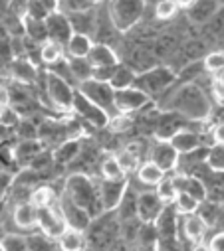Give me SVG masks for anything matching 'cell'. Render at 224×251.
Returning a JSON list of instances; mask_svg holds the SVG:
<instances>
[{"mask_svg":"<svg viewBox=\"0 0 224 251\" xmlns=\"http://www.w3.org/2000/svg\"><path fill=\"white\" fill-rule=\"evenodd\" d=\"M129 182L127 180H117V182H111V180H101V184L97 186V192H99V202L103 212H111V210H117L125 190H127Z\"/></svg>","mask_w":224,"mask_h":251,"instance_id":"obj_11","label":"cell"},{"mask_svg":"<svg viewBox=\"0 0 224 251\" xmlns=\"http://www.w3.org/2000/svg\"><path fill=\"white\" fill-rule=\"evenodd\" d=\"M169 143H171V147H173L179 154H189V152H193V151L204 147L202 137H200L196 131H193V129H185V127L179 129V131L169 139Z\"/></svg>","mask_w":224,"mask_h":251,"instance_id":"obj_18","label":"cell"},{"mask_svg":"<svg viewBox=\"0 0 224 251\" xmlns=\"http://www.w3.org/2000/svg\"><path fill=\"white\" fill-rule=\"evenodd\" d=\"M91 46H93L91 36L74 32V34L70 36L68 44L64 46V50L68 51V57H87V53H89Z\"/></svg>","mask_w":224,"mask_h":251,"instance_id":"obj_24","label":"cell"},{"mask_svg":"<svg viewBox=\"0 0 224 251\" xmlns=\"http://www.w3.org/2000/svg\"><path fill=\"white\" fill-rule=\"evenodd\" d=\"M70 24H72V30L78 32V34H87L91 36L95 32V22H97V16L93 12V8L89 10H82V12H72V14H66Z\"/></svg>","mask_w":224,"mask_h":251,"instance_id":"obj_21","label":"cell"},{"mask_svg":"<svg viewBox=\"0 0 224 251\" xmlns=\"http://www.w3.org/2000/svg\"><path fill=\"white\" fill-rule=\"evenodd\" d=\"M18 123H20L18 111L12 109L10 105L4 107V109H2V115H0V125H2V127H6V129H12V127H16Z\"/></svg>","mask_w":224,"mask_h":251,"instance_id":"obj_47","label":"cell"},{"mask_svg":"<svg viewBox=\"0 0 224 251\" xmlns=\"http://www.w3.org/2000/svg\"><path fill=\"white\" fill-rule=\"evenodd\" d=\"M10 75L18 83H32L38 77L36 66L32 64V59L28 57H14L10 61Z\"/></svg>","mask_w":224,"mask_h":251,"instance_id":"obj_20","label":"cell"},{"mask_svg":"<svg viewBox=\"0 0 224 251\" xmlns=\"http://www.w3.org/2000/svg\"><path fill=\"white\" fill-rule=\"evenodd\" d=\"M36 210H42V208H48L52 202H56V196H54V190L48 186H38L36 190L30 192V200H28Z\"/></svg>","mask_w":224,"mask_h":251,"instance_id":"obj_35","label":"cell"},{"mask_svg":"<svg viewBox=\"0 0 224 251\" xmlns=\"http://www.w3.org/2000/svg\"><path fill=\"white\" fill-rule=\"evenodd\" d=\"M169 109L191 121H206L212 105L208 95L196 83H183L169 101Z\"/></svg>","mask_w":224,"mask_h":251,"instance_id":"obj_1","label":"cell"},{"mask_svg":"<svg viewBox=\"0 0 224 251\" xmlns=\"http://www.w3.org/2000/svg\"><path fill=\"white\" fill-rule=\"evenodd\" d=\"M147 0H109V22L117 32L131 30L143 16Z\"/></svg>","mask_w":224,"mask_h":251,"instance_id":"obj_3","label":"cell"},{"mask_svg":"<svg viewBox=\"0 0 224 251\" xmlns=\"http://www.w3.org/2000/svg\"><path fill=\"white\" fill-rule=\"evenodd\" d=\"M153 226H157L161 239H175L179 233V212L175 210V206L165 204L161 216L157 218V222Z\"/></svg>","mask_w":224,"mask_h":251,"instance_id":"obj_17","label":"cell"},{"mask_svg":"<svg viewBox=\"0 0 224 251\" xmlns=\"http://www.w3.org/2000/svg\"><path fill=\"white\" fill-rule=\"evenodd\" d=\"M212 145H224V121L212 127Z\"/></svg>","mask_w":224,"mask_h":251,"instance_id":"obj_49","label":"cell"},{"mask_svg":"<svg viewBox=\"0 0 224 251\" xmlns=\"http://www.w3.org/2000/svg\"><path fill=\"white\" fill-rule=\"evenodd\" d=\"M44 85H46V93H48L50 101H52L56 107L62 109V111H72L76 89L72 87L70 81H66V79H62L60 75L48 72V74L44 75Z\"/></svg>","mask_w":224,"mask_h":251,"instance_id":"obj_5","label":"cell"},{"mask_svg":"<svg viewBox=\"0 0 224 251\" xmlns=\"http://www.w3.org/2000/svg\"><path fill=\"white\" fill-rule=\"evenodd\" d=\"M56 245H58L60 251H85L87 239H85L84 231H78V229L68 227V229L60 235V239L56 241Z\"/></svg>","mask_w":224,"mask_h":251,"instance_id":"obj_23","label":"cell"},{"mask_svg":"<svg viewBox=\"0 0 224 251\" xmlns=\"http://www.w3.org/2000/svg\"><path fill=\"white\" fill-rule=\"evenodd\" d=\"M222 206H224V204H222Z\"/></svg>","mask_w":224,"mask_h":251,"instance_id":"obj_59","label":"cell"},{"mask_svg":"<svg viewBox=\"0 0 224 251\" xmlns=\"http://www.w3.org/2000/svg\"><path fill=\"white\" fill-rule=\"evenodd\" d=\"M0 251H28L26 235L20 233H8L0 239Z\"/></svg>","mask_w":224,"mask_h":251,"instance_id":"obj_40","label":"cell"},{"mask_svg":"<svg viewBox=\"0 0 224 251\" xmlns=\"http://www.w3.org/2000/svg\"><path fill=\"white\" fill-rule=\"evenodd\" d=\"M10 105V87L0 83V107H8Z\"/></svg>","mask_w":224,"mask_h":251,"instance_id":"obj_52","label":"cell"},{"mask_svg":"<svg viewBox=\"0 0 224 251\" xmlns=\"http://www.w3.org/2000/svg\"><path fill=\"white\" fill-rule=\"evenodd\" d=\"M206 166L212 172H224V145H210L208 147Z\"/></svg>","mask_w":224,"mask_h":251,"instance_id":"obj_39","label":"cell"},{"mask_svg":"<svg viewBox=\"0 0 224 251\" xmlns=\"http://www.w3.org/2000/svg\"><path fill=\"white\" fill-rule=\"evenodd\" d=\"M87 61L91 64V68H115V66H119V57H117L115 50L103 42H93V46L87 53Z\"/></svg>","mask_w":224,"mask_h":251,"instance_id":"obj_15","label":"cell"},{"mask_svg":"<svg viewBox=\"0 0 224 251\" xmlns=\"http://www.w3.org/2000/svg\"><path fill=\"white\" fill-rule=\"evenodd\" d=\"M42 149H44L42 147V141H38V139H22L16 145V149H14V158H18V160H30Z\"/></svg>","mask_w":224,"mask_h":251,"instance_id":"obj_33","label":"cell"},{"mask_svg":"<svg viewBox=\"0 0 224 251\" xmlns=\"http://www.w3.org/2000/svg\"><path fill=\"white\" fill-rule=\"evenodd\" d=\"M2 109H4V107H0V115H2Z\"/></svg>","mask_w":224,"mask_h":251,"instance_id":"obj_57","label":"cell"},{"mask_svg":"<svg viewBox=\"0 0 224 251\" xmlns=\"http://www.w3.org/2000/svg\"><path fill=\"white\" fill-rule=\"evenodd\" d=\"M135 77H137V72H135L129 64H119V66H115V70H113V77H111L109 85L113 87V91H117V89H127V87H133Z\"/></svg>","mask_w":224,"mask_h":251,"instance_id":"obj_26","label":"cell"},{"mask_svg":"<svg viewBox=\"0 0 224 251\" xmlns=\"http://www.w3.org/2000/svg\"><path fill=\"white\" fill-rule=\"evenodd\" d=\"M117 210H119V214H121V218H123L125 222L137 218V194L133 192L131 186H127V190H125V194H123V198H121Z\"/></svg>","mask_w":224,"mask_h":251,"instance_id":"obj_32","label":"cell"},{"mask_svg":"<svg viewBox=\"0 0 224 251\" xmlns=\"http://www.w3.org/2000/svg\"><path fill=\"white\" fill-rule=\"evenodd\" d=\"M151 162L155 166H159L165 174H169V172L177 170V166L181 162V154L171 147L169 141H157L155 147L151 149Z\"/></svg>","mask_w":224,"mask_h":251,"instance_id":"obj_12","label":"cell"},{"mask_svg":"<svg viewBox=\"0 0 224 251\" xmlns=\"http://www.w3.org/2000/svg\"><path fill=\"white\" fill-rule=\"evenodd\" d=\"M198 200H195L191 194H187V192H177V196H175V200H173V206H175V210L179 212V214H183V216H187V214H195L196 210H198Z\"/></svg>","mask_w":224,"mask_h":251,"instance_id":"obj_38","label":"cell"},{"mask_svg":"<svg viewBox=\"0 0 224 251\" xmlns=\"http://www.w3.org/2000/svg\"><path fill=\"white\" fill-rule=\"evenodd\" d=\"M177 79L175 72L171 68H165V66H153L145 72H139L137 77H135V87L145 91L151 99L159 93H163L167 87H171L173 81Z\"/></svg>","mask_w":224,"mask_h":251,"instance_id":"obj_4","label":"cell"},{"mask_svg":"<svg viewBox=\"0 0 224 251\" xmlns=\"http://www.w3.org/2000/svg\"><path fill=\"white\" fill-rule=\"evenodd\" d=\"M64 194L82 210H85L91 218H97L103 214L101 202H99V192H97V184L85 174H70L66 178V188Z\"/></svg>","mask_w":224,"mask_h":251,"instance_id":"obj_2","label":"cell"},{"mask_svg":"<svg viewBox=\"0 0 224 251\" xmlns=\"http://www.w3.org/2000/svg\"><path fill=\"white\" fill-rule=\"evenodd\" d=\"M222 55H224V50H222Z\"/></svg>","mask_w":224,"mask_h":251,"instance_id":"obj_58","label":"cell"},{"mask_svg":"<svg viewBox=\"0 0 224 251\" xmlns=\"http://www.w3.org/2000/svg\"><path fill=\"white\" fill-rule=\"evenodd\" d=\"M26 243H28V251H54L56 249V241L50 239L42 231L26 235Z\"/></svg>","mask_w":224,"mask_h":251,"instance_id":"obj_37","label":"cell"},{"mask_svg":"<svg viewBox=\"0 0 224 251\" xmlns=\"http://www.w3.org/2000/svg\"><path fill=\"white\" fill-rule=\"evenodd\" d=\"M191 251H210V247H208V243L198 241V243H195V245H193V249H191Z\"/></svg>","mask_w":224,"mask_h":251,"instance_id":"obj_53","label":"cell"},{"mask_svg":"<svg viewBox=\"0 0 224 251\" xmlns=\"http://www.w3.org/2000/svg\"><path fill=\"white\" fill-rule=\"evenodd\" d=\"M187 10H189V20L191 22H195V24H206L222 8L218 4V0H195V2Z\"/></svg>","mask_w":224,"mask_h":251,"instance_id":"obj_19","label":"cell"},{"mask_svg":"<svg viewBox=\"0 0 224 251\" xmlns=\"http://www.w3.org/2000/svg\"><path fill=\"white\" fill-rule=\"evenodd\" d=\"M40 4L46 8L48 14H54L60 10V0H40Z\"/></svg>","mask_w":224,"mask_h":251,"instance_id":"obj_51","label":"cell"},{"mask_svg":"<svg viewBox=\"0 0 224 251\" xmlns=\"http://www.w3.org/2000/svg\"><path fill=\"white\" fill-rule=\"evenodd\" d=\"M165 176H167V174H165L159 166H155L151 160L139 164V168H137V180H139L141 184H145V186H157Z\"/></svg>","mask_w":224,"mask_h":251,"instance_id":"obj_30","label":"cell"},{"mask_svg":"<svg viewBox=\"0 0 224 251\" xmlns=\"http://www.w3.org/2000/svg\"><path fill=\"white\" fill-rule=\"evenodd\" d=\"M107 127L113 131V133H121V131H127L131 127V121H129V115H121V113H115L113 117H109V123Z\"/></svg>","mask_w":224,"mask_h":251,"instance_id":"obj_44","label":"cell"},{"mask_svg":"<svg viewBox=\"0 0 224 251\" xmlns=\"http://www.w3.org/2000/svg\"><path fill=\"white\" fill-rule=\"evenodd\" d=\"M12 220L18 227L22 229H30V227H36L38 226V210L30 204V202H22L14 208V214H12Z\"/></svg>","mask_w":224,"mask_h":251,"instance_id":"obj_25","label":"cell"},{"mask_svg":"<svg viewBox=\"0 0 224 251\" xmlns=\"http://www.w3.org/2000/svg\"><path fill=\"white\" fill-rule=\"evenodd\" d=\"M218 4H220V8H224V0H218Z\"/></svg>","mask_w":224,"mask_h":251,"instance_id":"obj_56","label":"cell"},{"mask_svg":"<svg viewBox=\"0 0 224 251\" xmlns=\"http://www.w3.org/2000/svg\"><path fill=\"white\" fill-rule=\"evenodd\" d=\"M206 229H208L206 222H204L196 212L185 216V220H183V233H185V237H187L189 241H193V243L202 241L204 235H206Z\"/></svg>","mask_w":224,"mask_h":251,"instance_id":"obj_22","label":"cell"},{"mask_svg":"<svg viewBox=\"0 0 224 251\" xmlns=\"http://www.w3.org/2000/svg\"><path fill=\"white\" fill-rule=\"evenodd\" d=\"M87 2H89V4H93V6H95V4H99V2H101V0H87Z\"/></svg>","mask_w":224,"mask_h":251,"instance_id":"obj_55","label":"cell"},{"mask_svg":"<svg viewBox=\"0 0 224 251\" xmlns=\"http://www.w3.org/2000/svg\"><path fill=\"white\" fill-rule=\"evenodd\" d=\"M155 194L159 196V200L163 204H173L175 196H177V186L173 182L171 176H165L157 186H155Z\"/></svg>","mask_w":224,"mask_h":251,"instance_id":"obj_36","label":"cell"},{"mask_svg":"<svg viewBox=\"0 0 224 251\" xmlns=\"http://www.w3.org/2000/svg\"><path fill=\"white\" fill-rule=\"evenodd\" d=\"M179 12V6L175 0H157V4H155V16L159 20H171L175 18Z\"/></svg>","mask_w":224,"mask_h":251,"instance_id":"obj_41","label":"cell"},{"mask_svg":"<svg viewBox=\"0 0 224 251\" xmlns=\"http://www.w3.org/2000/svg\"><path fill=\"white\" fill-rule=\"evenodd\" d=\"M165 204L159 200V196L151 190L139 192L137 194V220L145 226H153L157 218L161 216Z\"/></svg>","mask_w":224,"mask_h":251,"instance_id":"obj_10","label":"cell"},{"mask_svg":"<svg viewBox=\"0 0 224 251\" xmlns=\"http://www.w3.org/2000/svg\"><path fill=\"white\" fill-rule=\"evenodd\" d=\"M22 24H24V36H28L30 40H34V44H42L48 40V34H46V24L44 20H32V18H22Z\"/></svg>","mask_w":224,"mask_h":251,"instance_id":"obj_31","label":"cell"},{"mask_svg":"<svg viewBox=\"0 0 224 251\" xmlns=\"http://www.w3.org/2000/svg\"><path fill=\"white\" fill-rule=\"evenodd\" d=\"M58 204H60V210H62V216H64L68 227L78 229V231H85V229L91 226V220H93V218H91L85 210H82L80 206H76L66 194L58 200Z\"/></svg>","mask_w":224,"mask_h":251,"instance_id":"obj_14","label":"cell"},{"mask_svg":"<svg viewBox=\"0 0 224 251\" xmlns=\"http://www.w3.org/2000/svg\"><path fill=\"white\" fill-rule=\"evenodd\" d=\"M44 24H46V34H48V40H52V42H58L60 46H66V44H68V40H70V36L74 34L72 24H70L68 16H66L62 10H58V12L50 14V16L44 20Z\"/></svg>","mask_w":224,"mask_h":251,"instance_id":"obj_13","label":"cell"},{"mask_svg":"<svg viewBox=\"0 0 224 251\" xmlns=\"http://www.w3.org/2000/svg\"><path fill=\"white\" fill-rule=\"evenodd\" d=\"M52 160H54V156H52V152H48V151H40L38 154H34L32 158H30V168L32 170H44V168H48L50 164H52Z\"/></svg>","mask_w":224,"mask_h":251,"instance_id":"obj_45","label":"cell"},{"mask_svg":"<svg viewBox=\"0 0 224 251\" xmlns=\"http://www.w3.org/2000/svg\"><path fill=\"white\" fill-rule=\"evenodd\" d=\"M171 178H173V182L177 186V192H187V194H191L198 202H204L206 200V184L198 176L181 172V174H175Z\"/></svg>","mask_w":224,"mask_h":251,"instance_id":"obj_16","label":"cell"},{"mask_svg":"<svg viewBox=\"0 0 224 251\" xmlns=\"http://www.w3.org/2000/svg\"><path fill=\"white\" fill-rule=\"evenodd\" d=\"M78 91L87 97L91 103H95L99 109H103L109 117L111 113H117L115 111V105H113V87H111L109 83H103V81H97V79H87L84 83L78 85Z\"/></svg>","mask_w":224,"mask_h":251,"instance_id":"obj_6","label":"cell"},{"mask_svg":"<svg viewBox=\"0 0 224 251\" xmlns=\"http://www.w3.org/2000/svg\"><path fill=\"white\" fill-rule=\"evenodd\" d=\"M149 103H151V97L145 91L137 89L135 85L133 87H127V89H117L113 93L115 111L121 113V115H131L135 111H141Z\"/></svg>","mask_w":224,"mask_h":251,"instance_id":"obj_8","label":"cell"},{"mask_svg":"<svg viewBox=\"0 0 224 251\" xmlns=\"http://www.w3.org/2000/svg\"><path fill=\"white\" fill-rule=\"evenodd\" d=\"M113 70H115V68H93L91 79H97V81L109 83V81H111V77H113Z\"/></svg>","mask_w":224,"mask_h":251,"instance_id":"obj_48","label":"cell"},{"mask_svg":"<svg viewBox=\"0 0 224 251\" xmlns=\"http://www.w3.org/2000/svg\"><path fill=\"white\" fill-rule=\"evenodd\" d=\"M62 8H66L64 14H72V12L89 10V8H93V4H89L87 0H60V10Z\"/></svg>","mask_w":224,"mask_h":251,"instance_id":"obj_46","label":"cell"},{"mask_svg":"<svg viewBox=\"0 0 224 251\" xmlns=\"http://www.w3.org/2000/svg\"><path fill=\"white\" fill-rule=\"evenodd\" d=\"M72 111H76L82 119H85L89 125H93V127H107V123H109V115L103 109H99L95 103H91L87 97H84L78 89L74 95Z\"/></svg>","mask_w":224,"mask_h":251,"instance_id":"obj_9","label":"cell"},{"mask_svg":"<svg viewBox=\"0 0 224 251\" xmlns=\"http://www.w3.org/2000/svg\"><path fill=\"white\" fill-rule=\"evenodd\" d=\"M115 160L119 162V166H121V170L125 172V174H131V172H137V168H139V156L133 152V151H121L117 156H115Z\"/></svg>","mask_w":224,"mask_h":251,"instance_id":"obj_42","label":"cell"},{"mask_svg":"<svg viewBox=\"0 0 224 251\" xmlns=\"http://www.w3.org/2000/svg\"><path fill=\"white\" fill-rule=\"evenodd\" d=\"M38 53H40L42 64H46L48 68L56 66L60 59L66 57V53H64V46H60L58 42H52V40L42 42L40 48H38Z\"/></svg>","mask_w":224,"mask_h":251,"instance_id":"obj_27","label":"cell"},{"mask_svg":"<svg viewBox=\"0 0 224 251\" xmlns=\"http://www.w3.org/2000/svg\"><path fill=\"white\" fill-rule=\"evenodd\" d=\"M80 151H82V145H80L78 139H66V141H62L58 147L54 149L52 156H54V160H58L60 164H66V162H72L74 158H78Z\"/></svg>","mask_w":224,"mask_h":251,"instance_id":"obj_28","label":"cell"},{"mask_svg":"<svg viewBox=\"0 0 224 251\" xmlns=\"http://www.w3.org/2000/svg\"><path fill=\"white\" fill-rule=\"evenodd\" d=\"M175 2H177L179 8H189V6L195 2V0H175Z\"/></svg>","mask_w":224,"mask_h":251,"instance_id":"obj_54","label":"cell"},{"mask_svg":"<svg viewBox=\"0 0 224 251\" xmlns=\"http://www.w3.org/2000/svg\"><path fill=\"white\" fill-rule=\"evenodd\" d=\"M101 178L103 180H111V182H117V180H127V174L121 170L119 162L115 160V156H109L101 162Z\"/></svg>","mask_w":224,"mask_h":251,"instance_id":"obj_34","label":"cell"},{"mask_svg":"<svg viewBox=\"0 0 224 251\" xmlns=\"http://www.w3.org/2000/svg\"><path fill=\"white\" fill-rule=\"evenodd\" d=\"M66 61H68L70 74L78 81V85L84 83V81H87V79H91L93 68H91V64L87 61V57H66Z\"/></svg>","mask_w":224,"mask_h":251,"instance_id":"obj_29","label":"cell"},{"mask_svg":"<svg viewBox=\"0 0 224 251\" xmlns=\"http://www.w3.org/2000/svg\"><path fill=\"white\" fill-rule=\"evenodd\" d=\"M208 247H210V251H224V231L214 233L208 241Z\"/></svg>","mask_w":224,"mask_h":251,"instance_id":"obj_50","label":"cell"},{"mask_svg":"<svg viewBox=\"0 0 224 251\" xmlns=\"http://www.w3.org/2000/svg\"><path fill=\"white\" fill-rule=\"evenodd\" d=\"M38 227H40L42 233H46L54 241H58L60 235L68 229V224H66L64 216H62V210H60L58 200L52 202L48 208L38 210Z\"/></svg>","mask_w":224,"mask_h":251,"instance_id":"obj_7","label":"cell"},{"mask_svg":"<svg viewBox=\"0 0 224 251\" xmlns=\"http://www.w3.org/2000/svg\"><path fill=\"white\" fill-rule=\"evenodd\" d=\"M202 68L208 74L222 72L224 70V55H222V51H210V53H206L204 59H202Z\"/></svg>","mask_w":224,"mask_h":251,"instance_id":"obj_43","label":"cell"}]
</instances>
